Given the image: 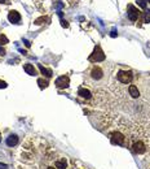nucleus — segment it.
I'll return each mask as SVG.
<instances>
[{
    "instance_id": "obj_1",
    "label": "nucleus",
    "mask_w": 150,
    "mask_h": 169,
    "mask_svg": "<svg viewBox=\"0 0 150 169\" xmlns=\"http://www.w3.org/2000/svg\"><path fill=\"white\" fill-rule=\"evenodd\" d=\"M87 80L92 83V86H101L107 81V74L105 69L100 65H92L91 69L87 72Z\"/></svg>"
},
{
    "instance_id": "obj_2",
    "label": "nucleus",
    "mask_w": 150,
    "mask_h": 169,
    "mask_svg": "<svg viewBox=\"0 0 150 169\" xmlns=\"http://www.w3.org/2000/svg\"><path fill=\"white\" fill-rule=\"evenodd\" d=\"M104 60H105L104 51L101 50L100 46H97L93 50V53L89 56V61H92V62H101V61H104Z\"/></svg>"
},
{
    "instance_id": "obj_3",
    "label": "nucleus",
    "mask_w": 150,
    "mask_h": 169,
    "mask_svg": "<svg viewBox=\"0 0 150 169\" xmlns=\"http://www.w3.org/2000/svg\"><path fill=\"white\" fill-rule=\"evenodd\" d=\"M116 77H118V81L121 83H130L132 81V73L130 70H119L118 74H116Z\"/></svg>"
},
{
    "instance_id": "obj_4",
    "label": "nucleus",
    "mask_w": 150,
    "mask_h": 169,
    "mask_svg": "<svg viewBox=\"0 0 150 169\" xmlns=\"http://www.w3.org/2000/svg\"><path fill=\"white\" fill-rule=\"evenodd\" d=\"M69 83H70V78L67 75H61L56 80V86L58 89H66V87H69Z\"/></svg>"
},
{
    "instance_id": "obj_5",
    "label": "nucleus",
    "mask_w": 150,
    "mask_h": 169,
    "mask_svg": "<svg viewBox=\"0 0 150 169\" xmlns=\"http://www.w3.org/2000/svg\"><path fill=\"white\" fill-rule=\"evenodd\" d=\"M127 14H128V18H130L131 21H137V20H139V16H140L139 9H137V8H135L133 5H131V4L128 5Z\"/></svg>"
},
{
    "instance_id": "obj_6",
    "label": "nucleus",
    "mask_w": 150,
    "mask_h": 169,
    "mask_svg": "<svg viewBox=\"0 0 150 169\" xmlns=\"http://www.w3.org/2000/svg\"><path fill=\"white\" fill-rule=\"evenodd\" d=\"M111 143L114 144H119V146H123L124 144V137L121 133H113L111 134Z\"/></svg>"
},
{
    "instance_id": "obj_7",
    "label": "nucleus",
    "mask_w": 150,
    "mask_h": 169,
    "mask_svg": "<svg viewBox=\"0 0 150 169\" xmlns=\"http://www.w3.org/2000/svg\"><path fill=\"white\" fill-rule=\"evenodd\" d=\"M8 20H9V22H12V23H18L21 21V14L17 11H11L9 13H8Z\"/></svg>"
},
{
    "instance_id": "obj_8",
    "label": "nucleus",
    "mask_w": 150,
    "mask_h": 169,
    "mask_svg": "<svg viewBox=\"0 0 150 169\" xmlns=\"http://www.w3.org/2000/svg\"><path fill=\"white\" fill-rule=\"evenodd\" d=\"M78 95L83 99H91L92 98V92L89 91L88 89H84V87H80V89L78 90Z\"/></svg>"
},
{
    "instance_id": "obj_9",
    "label": "nucleus",
    "mask_w": 150,
    "mask_h": 169,
    "mask_svg": "<svg viewBox=\"0 0 150 169\" xmlns=\"http://www.w3.org/2000/svg\"><path fill=\"white\" fill-rule=\"evenodd\" d=\"M133 151L136 153H144L146 151V147L142 142H136V143L133 144Z\"/></svg>"
},
{
    "instance_id": "obj_10",
    "label": "nucleus",
    "mask_w": 150,
    "mask_h": 169,
    "mask_svg": "<svg viewBox=\"0 0 150 169\" xmlns=\"http://www.w3.org/2000/svg\"><path fill=\"white\" fill-rule=\"evenodd\" d=\"M23 69H25V72L30 75H36V69H35V66L32 64H25L23 65Z\"/></svg>"
},
{
    "instance_id": "obj_11",
    "label": "nucleus",
    "mask_w": 150,
    "mask_h": 169,
    "mask_svg": "<svg viewBox=\"0 0 150 169\" xmlns=\"http://www.w3.org/2000/svg\"><path fill=\"white\" fill-rule=\"evenodd\" d=\"M128 92H130V95L132 98H139L140 96L139 89H137V86H135V84H131V86L128 87Z\"/></svg>"
},
{
    "instance_id": "obj_12",
    "label": "nucleus",
    "mask_w": 150,
    "mask_h": 169,
    "mask_svg": "<svg viewBox=\"0 0 150 169\" xmlns=\"http://www.w3.org/2000/svg\"><path fill=\"white\" fill-rule=\"evenodd\" d=\"M18 143V137L17 135H14V134H12L8 137V139H7V144L9 147H13V146H16V144Z\"/></svg>"
},
{
    "instance_id": "obj_13",
    "label": "nucleus",
    "mask_w": 150,
    "mask_h": 169,
    "mask_svg": "<svg viewBox=\"0 0 150 169\" xmlns=\"http://www.w3.org/2000/svg\"><path fill=\"white\" fill-rule=\"evenodd\" d=\"M66 167H67V163H66L65 159L57 160V161H56V168L57 169H66Z\"/></svg>"
},
{
    "instance_id": "obj_14",
    "label": "nucleus",
    "mask_w": 150,
    "mask_h": 169,
    "mask_svg": "<svg viewBox=\"0 0 150 169\" xmlns=\"http://www.w3.org/2000/svg\"><path fill=\"white\" fill-rule=\"evenodd\" d=\"M39 69H40V70H41V73H43V74H46L47 77H52V72H50V70H48V69H46L43 65H39Z\"/></svg>"
},
{
    "instance_id": "obj_15",
    "label": "nucleus",
    "mask_w": 150,
    "mask_h": 169,
    "mask_svg": "<svg viewBox=\"0 0 150 169\" xmlns=\"http://www.w3.org/2000/svg\"><path fill=\"white\" fill-rule=\"evenodd\" d=\"M38 83H39V87H40V89H46V87L48 86V81L43 80V78H39Z\"/></svg>"
},
{
    "instance_id": "obj_16",
    "label": "nucleus",
    "mask_w": 150,
    "mask_h": 169,
    "mask_svg": "<svg viewBox=\"0 0 150 169\" xmlns=\"http://www.w3.org/2000/svg\"><path fill=\"white\" fill-rule=\"evenodd\" d=\"M144 20H145V22H150V11H145V13H144Z\"/></svg>"
},
{
    "instance_id": "obj_17",
    "label": "nucleus",
    "mask_w": 150,
    "mask_h": 169,
    "mask_svg": "<svg viewBox=\"0 0 150 169\" xmlns=\"http://www.w3.org/2000/svg\"><path fill=\"white\" fill-rule=\"evenodd\" d=\"M8 43V38L5 35H0V44H7Z\"/></svg>"
},
{
    "instance_id": "obj_18",
    "label": "nucleus",
    "mask_w": 150,
    "mask_h": 169,
    "mask_svg": "<svg viewBox=\"0 0 150 169\" xmlns=\"http://www.w3.org/2000/svg\"><path fill=\"white\" fill-rule=\"evenodd\" d=\"M43 21H48L47 17H41V18H38L36 21H35V23L36 25H40V23H43Z\"/></svg>"
},
{
    "instance_id": "obj_19",
    "label": "nucleus",
    "mask_w": 150,
    "mask_h": 169,
    "mask_svg": "<svg viewBox=\"0 0 150 169\" xmlns=\"http://www.w3.org/2000/svg\"><path fill=\"white\" fill-rule=\"evenodd\" d=\"M137 4H139L141 8H144V9L146 8V4H145V1H144V0H137Z\"/></svg>"
},
{
    "instance_id": "obj_20",
    "label": "nucleus",
    "mask_w": 150,
    "mask_h": 169,
    "mask_svg": "<svg viewBox=\"0 0 150 169\" xmlns=\"http://www.w3.org/2000/svg\"><path fill=\"white\" fill-rule=\"evenodd\" d=\"M5 87H7V83L4 81H0V89H5Z\"/></svg>"
},
{
    "instance_id": "obj_21",
    "label": "nucleus",
    "mask_w": 150,
    "mask_h": 169,
    "mask_svg": "<svg viewBox=\"0 0 150 169\" xmlns=\"http://www.w3.org/2000/svg\"><path fill=\"white\" fill-rule=\"evenodd\" d=\"M0 3H7V1H5V0H0Z\"/></svg>"
},
{
    "instance_id": "obj_22",
    "label": "nucleus",
    "mask_w": 150,
    "mask_h": 169,
    "mask_svg": "<svg viewBox=\"0 0 150 169\" xmlns=\"http://www.w3.org/2000/svg\"><path fill=\"white\" fill-rule=\"evenodd\" d=\"M48 169H55V168H52V167H49V168H48Z\"/></svg>"
},
{
    "instance_id": "obj_23",
    "label": "nucleus",
    "mask_w": 150,
    "mask_h": 169,
    "mask_svg": "<svg viewBox=\"0 0 150 169\" xmlns=\"http://www.w3.org/2000/svg\"><path fill=\"white\" fill-rule=\"evenodd\" d=\"M148 1H149V3H150V0H148Z\"/></svg>"
},
{
    "instance_id": "obj_24",
    "label": "nucleus",
    "mask_w": 150,
    "mask_h": 169,
    "mask_svg": "<svg viewBox=\"0 0 150 169\" xmlns=\"http://www.w3.org/2000/svg\"><path fill=\"white\" fill-rule=\"evenodd\" d=\"M149 169H150V165H149Z\"/></svg>"
}]
</instances>
